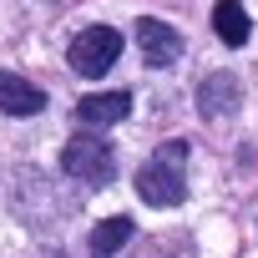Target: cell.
<instances>
[{
    "label": "cell",
    "instance_id": "cell-6",
    "mask_svg": "<svg viewBox=\"0 0 258 258\" xmlns=\"http://www.w3.org/2000/svg\"><path fill=\"white\" fill-rule=\"evenodd\" d=\"M0 111L6 116H36V111H46V91L21 81L16 71H0Z\"/></svg>",
    "mask_w": 258,
    "mask_h": 258
},
{
    "label": "cell",
    "instance_id": "cell-9",
    "mask_svg": "<svg viewBox=\"0 0 258 258\" xmlns=\"http://www.w3.org/2000/svg\"><path fill=\"white\" fill-rule=\"evenodd\" d=\"M126 243H132V218H106L91 228V253L96 258H116Z\"/></svg>",
    "mask_w": 258,
    "mask_h": 258
},
{
    "label": "cell",
    "instance_id": "cell-8",
    "mask_svg": "<svg viewBox=\"0 0 258 258\" xmlns=\"http://www.w3.org/2000/svg\"><path fill=\"white\" fill-rule=\"evenodd\" d=\"M213 31L223 46H248V11L238 0H218L213 6Z\"/></svg>",
    "mask_w": 258,
    "mask_h": 258
},
{
    "label": "cell",
    "instance_id": "cell-5",
    "mask_svg": "<svg viewBox=\"0 0 258 258\" xmlns=\"http://www.w3.org/2000/svg\"><path fill=\"white\" fill-rule=\"evenodd\" d=\"M132 111V91H91L76 101V116L86 126H111V121H126Z\"/></svg>",
    "mask_w": 258,
    "mask_h": 258
},
{
    "label": "cell",
    "instance_id": "cell-7",
    "mask_svg": "<svg viewBox=\"0 0 258 258\" xmlns=\"http://www.w3.org/2000/svg\"><path fill=\"white\" fill-rule=\"evenodd\" d=\"M198 106H203V116H223V111H233V106H238V76L213 71V76L203 81V91H198Z\"/></svg>",
    "mask_w": 258,
    "mask_h": 258
},
{
    "label": "cell",
    "instance_id": "cell-2",
    "mask_svg": "<svg viewBox=\"0 0 258 258\" xmlns=\"http://www.w3.org/2000/svg\"><path fill=\"white\" fill-rule=\"evenodd\" d=\"M61 167L76 177V182H91V187H106L111 177H116V152L101 142V137H91V132H81V137H71L66 147H61Z\"/></svg>",
    "mask_w": 258,
    "mask_h": 258
},
{
    "label": "cell",
    "instance_id": "cell-1",
    "mask_svg": "<svg viewBox=\"0 0 258 258\" xmlns=\"http://www.w3.org/2000/svg\"><path fill=\"white\" fill-rule=\"evenodd\" d=\"M182 162H187V142L182 137H167L152 162L137 172V198L152 203V208H177L187 198V182H182Z\"/></svg>",
    "mask_w": 258,
    "mask_h": 258
},
{
    "label": "cell",
    "instance_id": "cell-4",
    "mask_svg": "<svg viewBox=\"0 0 258 258\" xmlns=\"http://www.w3.org/2000/svg\"><path fill=\"white\" fill-rule=\"evenodd\" d=\"M137 51H142L147 66H172V61L182 56V36H177L167 21L142 16V21H137Z\"/></svg>",
    "mask_w": 258,
    "mask_h": 258
},
{
    "label": "cell",
    "instance_id": "cell-3",
    "mask_svg": "<svg viewBox=\"0 0 258 258\" xmlns=\"http://www.w3.org/2000/svg\"><path fill=\"white\" fill-rule=\"evenodd\" d=\"M71 66L81 71V76H101V71H111L116 66V56H121V36L111 31V26H86L76 41H71Z\"/></svg>",
    "mask_w": 258,
    "mask_h": 258
}]
</instances>
